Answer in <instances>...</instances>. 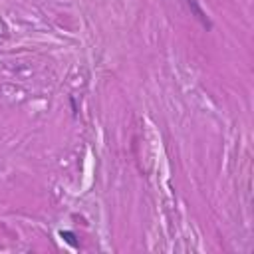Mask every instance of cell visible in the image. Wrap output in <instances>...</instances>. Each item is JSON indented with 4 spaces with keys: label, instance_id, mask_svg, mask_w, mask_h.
<instances>
[{
    "label": "cell",
    "instance_id": "6da1fadb",
    "mask_svg": "<svg viewBox=\"0 0 254 254\" xmlns=\"http://www.w3.org/2000/svg\"><path fill=\"white\" fill-rule=\"evenodd\" d=\"M187 4H189V8H190V12H192V16L206 28V30H210L212 28V24H210V20H208V16H206V12L200 8V4H198V0H187Z\"/></svg>",
    "mask_w": 254,
    "mask_h": 254
},
{
    "label": "cell",
    "instance_id": "7a4b0ae2",
    "mask_svg": "<svg viewBox=\"0 0 254 254\" xmlns=\"http://www.w3.org/2000/svg\"><path fill=\"white\" fill-rule=\"evenodd\" d=\"M60 238L65 244H69L71 248H79V240H77V234L73 230H60Z\"/></svg>",
    "mask_w": 254,
    "mask_h": 254
}]
</instances>
